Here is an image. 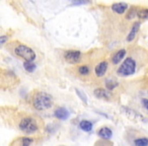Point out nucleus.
<instances>
[{"label": "nucleus", "mask_w": 148, "mask_h": 146, "mask_svg": "<svg viewBox=\"0 0 148 146\" xmlns=\"http://www.w3.org/2000/svg\"><path fill=\"white\" fill-rule=\"evenodd\" d=\"M33 107L38 111H45L53 107V97L44 91H38L33 97Z\"/></svg>", "instance_id": "1"}, {"label": "nucleus", "mask_w": 148, "mask_h": 146, "mask_svg": "<svg viewBox=\"0 0 148 146\" xmlns=\"http://www.w3.org/2000/svg\"><path fill=\"white\" fill-rule=\"evenodd\" d=\"M137 70V62L133 57H127L117 69V75L120 77H128L135 74Z\"/></svg>", "instance_id": "2"}, {"label": "nucleus", "mask_w": 148, "mask_h": 146, "mask_svg": "<svg viewBox=\"0 0 148 146\" xmlns=\"http://www.w3.org/2000/svg\"><path fill=\"white\" fill-rule=\"evenodd\" d=\"M18 128L25 134L31 135L39 131V123L34 117H25L19 121Z\"/></svg>", "instance_id": "3"}, {"label": "nucleus", "mask_w": 148, "mask_h": 146, "mask_svg": "<svg viewBox=\"0 0 148 146\" xmlns=\"http://www.w3.org/2000/svg\"><path fill=\"white\" fill-rule=\"evenodd\" d=\"M14 54L25 62H34L37 58L36 52L31 47L23 44H18L14 48Z\"/></svg>", "instance_id": "4"}, {"label": "nucleus", "mask_w": 148, "mask_h": 146, "mask_svg": "<svg viewBox=\"0 0 148 146\" xmlns=\"http://www.w3.org/2000/svg\"><path fill=\"white\" fill-rule=\"evenodd\" d=\"M120 110H121L122 114H123V115H125L126 117H127L128 119L131 120V121L143 122V123H146V122H147V120H146L145 118L141 115V114H139L138 112L134 111L133 109H130V108L123 106V107H121V109H120Z\"/></svg>", "instance_id": "5"}, {"label": "nucleus", "mask_w": 148, "mask_h": 146, "mask_svg": "<svg viewBox=\"0 0 148 146\" xmlns=\"http://www.w3.org/2000/svg\"><path fill=\"white\" fill-rule=\"evenodd\" d=\"M82 58V54L77 50H68L64 53V59L70 64H76Z\"/></svg>", "instance_id": "6"}, {"label": "nucleus", "mask_w": 148, "mask_h": 146, "mask_svg": "<svg viewBox=\"0 0 148 146\" xmlns=\"http://www.w3.org/2000/svg\"><path fill=\"white\" fill-rule=\"evenodd\" d=\"M93 95L99 99H105V101H110L113 97V95L110 90L107 88H103V87H99L93 90Z\"/></svg>", "instance_id": "7"}, {"label": "nucleus", "mask_w": 148, "mask_h": 146, "mask_svg": "<svg viewBox=\"0 0 148 146\" xmlns=\"http://www.w3.org/2000/svg\"><path fill=\"white\" fill-rule=\"evenodd\" d=\"M109 69V62L108 61H101L97 64L95 67V74L97 77H103Z\"/></svg>", "instance_id": "8"}, {"label": "nucleus", "mask_w": 148, "mask_h": 146, "mask_svg": "<svg viewBox=\"0 0 148 146\" xmlns=\"http://www.w3.org/2000/svg\"><path fill=\"white\" fill-rule=\"evenodd\" d=\"M111 9L117 14H124L129 9V5L125 2H116L112 4Z\"/></svg>", "instance_id": "9"}, {"label": "nucleus", "mask_w": 148, "mask_h": 146, "mask_svg": "<svg viewBox=\"0 0 148 146\" xmlns=\"http://www.w3.org/2000/svg\"><path fill=\"white\" fill-rule=\"evenodd\" d=\"M140 27H141V23H140V21H136V23H133L129 34L127 35V38H126V41H127L128 43H131V42L135 39L138 32H139V29H140Z\"/></svg>", "instance_id": "10"}, {"label": "nucleus", "mask_w": 148, "mask_h": 146, "mask_svg": "<svg viewBox=\"0 0 148 146\" xmlns=\"http://www.w3.org/2000/svg\"><path fill=\"white\" fill-rule=\"evenodd\" d=\"M126 53H127V51H126V49H124V48L123 49L118 50V51L111 57L112 63H113L114 65H118L119 63H121L122 60L126 57Z\"/></svg>", "instance_id": "11"}, {"label": "nucleus", "mask_w": 148, "mask_h": 146, "mask_svg": "<svg viewBox=\"0 0 148 146\" xmlns=\"http://www.w3.org/2000/svg\"><path fill=\"white\" fill-rule=\"evenodd\" d=\"M34 139L31 137H19L11 143L10 146H31Z\"/></svg>", "instance_id": "12"}, {"label": "nucleus", "mask_w": 148, "mask_h": 146, "mask_svg": "<svg viewBox=\"0 0 148 146\" xmlns=\"http://www.w3.org/2000/svg\"><path fill=\"white\" fill-rule=\"evenodd\" d=\"M54 116H55L57 119L59 120H67L70 116V113L66 108H63V107H60V108H57L55 110V113H54Z\"/></svg>", "instance_id": "13"}, {"label": "nucleus", "mask_w": 148, "mask_h": 146, "mask_svg": "<svg viewBox=\"0 0 148 146\" xmlns=\"http://www.w3.org/2000/svg\"><path fill=\"white\" fill-rule=\"evenodd\" d=\"M97 135H99L101 139L109 140V139H111L112 136H113V131H112L111 128L103 126V127L99 128V132H97Z\"/></svg>", "instance_id": "14"}, {"label": "nucleus", "mask_w": 148, "mask_h": 146, "mask_svg": "<svg viewBox=\"0 0 148 146\" xmlns=\"http://www.w3.org/2000/svg\"><path fill=\"white\" fill-rule=\"evenodd\" d=\"M79 128L84 132H90L93 128V124L88 120H82L79 123Z\"/></svg>", "instance_id": "15"}, {"label": "nucleus", "mask_w": 148, "mask_h": 146, "mask_svg": "<svg viewBox=\"0 0 148 146\" xmlns=\"http://www.w3.org/2000/svg\"><path fill=\"white\" fill-rule=\"evenodd\" d=\"M105 86L106 88L108 89V90L112 91L114 90L115 88H117L118 86H119V82H118L117 80H115V79H112V78H108L105 80Z\"/></svg>", "instance_id": "16"}, {"label": "nucleus", "mask_w": 148, "mask_h": 146, "mask_svg": "<svg viewBox=\"0 0 148 146\" xmlns=\"http://www.w3.org/2000/svg\"><path fill=\"white\" fill-rule=\"evenodd\" d=\"M77 72H78V74L81 75V76H87L90 73V68L87 65H80L77 68Z\"/></svg>", "instance_id": "17"}, {"label": "nucleus", "mask_w": 148, "mask_h": 146, "mask_svg": "<svg viewBox=\"0 0 148 146\" xmlns=\"http://www.w3.org/2000/svg\"><path fill=\"white\" fill-rule=\"evenodd\" d=\"M134 146H148V137H138L133 141Z\"/></svg>", "instance_id": "18"}, {"label": "nucleus", "mask_w": 148, "mask_h": 146, "mask_svg": "<svg viewBox=\"0 0 148 146\" xmlns=\"http://www.w3.org/2000/svg\"><path fill=\"white\" fill-rule=\"evenodd\" d=\"M137 17L140 19H148V8H140L137 11Z\"/></svg>", "instance_id": "19"}, {"label": "nucleus", "mask_w": 148, "mask_h": 146, "mask_svg": "<svg viewBox=\"0 0 148 146\" xmlns=\"http://www.w3.org/2000/svg\"><path fill=\"white\" fill-rule=\"evenodd\" d=\"M23 68H25L27 72L32 73V72H34L36 70L37 65H36L34 62H23Z\"/></svg>", "instance_id": "20"}, {"label": "nucleus", "mask_w": 148, "mask_h": 146, "mask_svg": "<svg viewBox=\"0 0 148 146\" xmlns=\"http://www.w3.org/2000/svg\"><path fill=\"white\" fill-rule=\"evenodd\" d=\"M75 93H76V95H78L79 99H80L81 101H82L83 103L85 104V105H87L88 101H87V95L84 93V91H83V90H80L79 88H75Z\"/></svg>", "instance_id": "21"}, {"label": "nucleus", "mask_w": 148, "mask_h": 146, "mask_svg": "<svg viewBox=\"0 0 148 146\" xmlns=\"http://www.w3.org/2000/svg\"><path fill=\"white\" fill-rule=\"evenodd\" d=\"M137 11H138V9H136L135 7L131 8V11H129V12L127 13V15H126V19H134V17H137Z\"/></svg>", "instance_id": "22"}, {"label": "nucleus", "mask_w": 148, "mask_h": 146, "mask_svg": "<svg viewBox=\"0 0 148 146\" xmlns=\"http://www.w3.org/2000/svg\"><path fill=\"white\" fill-rule=\"evenodd\" d=\"M7 41H8V37H7V36L2 35L1 37H0V45H1V46L4 45Z\"/></svg>", "instance_id": "23"}, {"label": "nucleus", "mask_w": 148, "mask_h": 146, "mask_svg": "<svg viewBox=\"0 0 148 146\" xmlns=\"http://www.w3.org/2000/svg\"><path fill=\"white\" fill-rule=\"evenodd\" d=\"M141 103H142V106L148 111V99H142Z\"/></svg>", "instance_id": "24"}, {"label": "nucleus", "mask_w": 148, "mask_h": 146, "mask_svg": "<svg viewBox=\"0 0 148 146\" xmlns=\"http://www.w3.org/2000/svg\"><path fill=\"white\" fill-rule=\"evenodd\" d=\"M88 2H82V1H79V2H72V4H86Z\"/></svg>", "instance_id": "25"}]
</instances>
